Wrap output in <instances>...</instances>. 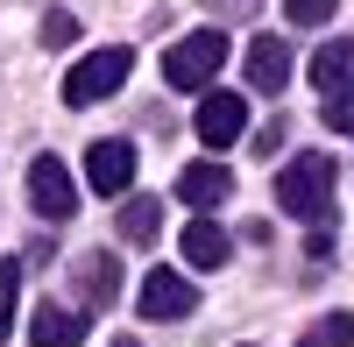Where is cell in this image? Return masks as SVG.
Masks as SVG:
<instances>
[{"label":"cell","instance_id":"5b68a950","mask_svg":"<svg viewBox=\"0 0 354 347\" xmlns=\"http://www.w3.org/2000/svg\"><path fill=\"white\" fill-rule=\"evenodd\" d=\"M71 291H78L85 312L113 305V298H121V255H113V248H85L78 263H71Z\"/></svg>","mask_w":354,"mask_h":347},{"label":"cell","instance_id":"277c9868","mask_svg":"<svg viewBox=\"0 0 354 347\" xmlns=\"http://www.w3.org/2000/svg\"><path fill=\"white\" fill-rule=\"evenodd\" d=\"M192 135L205 142V149H234V142L248 135V100H241V93H205Z\"/></svg>","mask_w":354,"mask_h":347},{"label":"cell","instance_id":"ac0fdd59","mask_svg":"<svg viewBox=\"0 0 354 347\" xmlns=\"http://www.w3.org/2000/svg\"><path fill=\"white\" fill-rule=\"evenodd\" d=\"M71 36H78V15H71V8H50V15H43V43H50V50H64Z\"/></svg>","mask_w":354,"mask_h":347},{"label":"cell","instance_id":"7a4b0ae2","mask_svg":"<svg viewBox=\"0 0 354 347\" xmlns=\"http://www.w3.org/2000/svg\"><path fill=\"white\" fill-rule=\"evenodd\" d=\"M227 28H192L185 43H170L163 50V78L177 85V93H198L205 100V78H220V64H227Z\"/></svg>","mask_w":354,"mask_h":347},{"label":"cell","instance_id":"6da1fadb","mask_svg":"<svg viewBox=\"0 0 354 347\" xmlns=\"http://www.w3.org/2000/svg\"><path fill=\"white\" fill-rule=\"evenodd\" d=\"M333 185H340V163L326 149H305V156H290L277 170V206L290 220H312V227H326L333 220Z\"/></svg>","mask_w":354,"mask_h":347},{"label":"cell","instance_id":"44dd1931","mask_svg":"<svg viewBox=\"0 0 354 347\" xmlns=\"http://www.w3.org/2000/svg\"><path fill=\"white\" fill-rule=\"evenodd\" d=\"M305 255H312V263H333V234H326V227H319V234L305 241Z\"/></svg>","mask_w":354,"mask_h":347},{"label":"cell","instance_id":"ffe728a7","mask_svg":"<svg viewBox=\"0 0 354 347\" xmlns=\"http://www.w3.org/2000/svg\"><path fill=\"white\" fill-rule=\"evenodd\" d=\"M21 276H28V263H15V255H0V291H8V298L21 291Z\"/></svg>","mask_w":354,"mask_h":347},{"label":"cell","instance_id":"2e32d148","mask_svg":"<svg viewBox=\"0 0 354 347\" xmlns=\"http://www.w3.org/2000/svg\"><path fill=\"white\" fill-rule=\"evenodd\" d=\"M319 121H326L333 135H354V85H347V93H333L326 106H319Z\"/></svg>","mask_w":354,"mask_h":347},{"label":"cell","instance_id":"9c48e42d","mask_svg":"<svg viewBox=\"0 0 354 347\" xmlns=\"http://www.w3.org/2000/svg\"><path fill=\"white\" fill-rule=\"evenodd\" d=\"M93 312H71V305H36L28 312V347H78Z\"/></svg>","mask_w":354,"mask_h":347},{"label":"cell","instance_id":"e0dca14e","mask_svg":"<svg viewBox=\"0 0 354 347\" xmlns=\"http://www.w3.org/2000/svg\"><path fill=\"white\" fill-rule=\"evenodd\" d=\"M333 8H340V0H283V15L298 21V28H319V21H333Z\"/></svg>","mask_w":354,"mask_h":347},{"label":"cell","instance_id":"d6986e66","mask_svg":"<svg viewBox=\"0 0 354 347\" xmlns=\"http://www.w3.org/2000/svg\"><path fill=\"white\" fill-rule=\"evenodd\" d=\"M283 135H290V121H270V128L255 135V156H277V149H283Z\"/></svg>","mask_w":354,"mask_h":347},{"label":"cell","instance_id":"30bf717a","mask_svg":"<svg viewBox=\"0 0 354 347\" xmlns=\"http://www.w3.org/2000/svg\"><path fill=\"white\" fill-rule=\"evenodd\" d=\"M248 85H255V93H283V85H290V43L283 36H255L248 43Z\"/></svg>","mask_w":354,"mask_h":347},{"label":"cell","instance_id":"9a60e30c","mask_svg":"<svg viewBox=\"0 0 354 347\" xmlns=\"http://www.w3.org/2000/svg\"><path fill=\"white\" fill-rule=\"evenodd\" d=\"M298 347H354V312H326Z\"/></svg>","mask_w":354,"mask_h":347},{"label":"cell","instance_id":"cb8c5ba5","mask_svg":"<svg viewBox=\"0 0 354 347\" xmlns=\"http://www.w3.org/2000/svg\"><path fill=\"white\" fill-rule=\"evenodd\" d=\"M113 347H142V340H113Z\"/></svg>","mask_w":354,"mask_h":347},{"label":"cell","instance_id":"7402d4cb","mask_svg":"<svg viewBox=\"0 0 354 347\" xmlns=\"http://www.w3.org/2000/svg\"><path fill=\"white\" fill-rule=\"evenodd\" d=\"M213 8H234V15H255L262 0H213Z\"/></svg>","mask_w":354,"mask_h":347},{"label":"cell","instance_id":"ba28073f","mask_svg":"<svg viewBox=\"0 0 354 347\" xmlns=\"http://www.w3.org/2000/svg\"><path fill=\"white\" fill-rule=\"evenodd\" d=\"M85 185L106 191V198H121L135 185V149L128 142H93V149H85Z\"/></svg>","mask_w":354,"mask_h":347},{"label":"cell","instance_id":"52a82bcc","mask_svg":"<svg viewBox=\"0 0 354 347\" xmlns=\"http://www.w3.org/2000/svg\"><path fill=\"white\" fill-rule=\"evenodd\" d=\"M28 206H36L43 220H64L78 206V191H71V170L57 163V156H36L28 163Z\"/></svg>","mask_w":354,"mask_h":347},{"label":"cell","instance_id":"603a6c76","mask_svg":"<svg viewBox=\"0 0 354 347\" xmlns=\"http://www.w3.org/2000/svg\"><path fill=\"white\" fill-rule=\"evenodd\" d=\"M15 333V305H0V340H8Z\"/></svg>","mask_w":354,"mask_h":347},{"label":"cell","instance_id":"7c38bea8","mask_svg":"<svg viewBox=\"0 0 354 347\" xmlns=\"http://www.w3.org/2000/svg\"><path fill=\"white\" fill-rule=\"evenodd\" d=\"M305 78H312L326 100H333V93H347V85H354V36H333V43H319Z\"/></svg>","mask_w":354,"mask_h":347},{"label":"cell","instance_id":"3957f363","mask_svg":"<svg viewBox=\"0 0 354 347\" xmlns=\"http://www.w3.org/2000/svg\"><path fill=\"white\" fill-rule=\"evenodd\" d=\"M128 71H135V50H128V43L78 57L71 78H64V106H100V100H113V93L128 85Z\"/></svg>","mask_w":354,"mask_h":347},{"label":"cell","instance_id":"4fadbf2b","mask_svg":"<svg viewBox=\"0 0 354 347\" xmlns=\"http://www.w3.org/2000/svg\"><path fill=\"white\" fill-rule=\"evenodd\" d=\"M113 227H121V241H128V248H149V241H156V227H163V206H156L149 191H128Z\"/></svg>","mask_w":354,"mask_h":347},{"label":"cell","instance_id":"8992f818","mask_svg":"<svg viewBox=\"0 0 354 347\" xmlns=\"http://www.w3.org/2000/svg\"><path fill=\"white\" fill-rule=\"evenodd\" d=\"M135 298H142V319H185V312L198 305V291H192L185 270H149Z\"/></svg>","mask_w":354,"mask_h":347},{"label":"cell","instance_id":"8fae6325","mask_svg":"<svg viewBox=\"0 0 354 347\" xmlns=\"http://www.w3.org/2000/svg\"><path fill=\"white\" fill-rule=\"evenodd\" d=\"M227 191H234V178H227V170H220L213 156H205V163H185V170H177V198H185L192 213H213V206H220Z\"/></svg>","mask_w":354,"mask_h":347},{"label":"cell","instance_id":"5bb4252c","mask_svg":"<svg viewBox=\"0 0 354 347\" xmlns=\"http://www.w3.org/2000/svg\"><path fill=\"white\" fill-rule=\"evenodd\" d=\"M227 248H234V241L220 234L213 220H192V227H185V263H192V270H220Z\"/></svg>","mask_w":354,"mask_h":347}]
</instances>
